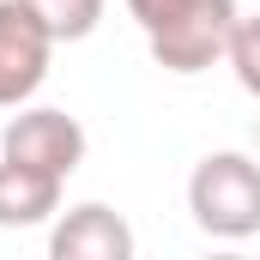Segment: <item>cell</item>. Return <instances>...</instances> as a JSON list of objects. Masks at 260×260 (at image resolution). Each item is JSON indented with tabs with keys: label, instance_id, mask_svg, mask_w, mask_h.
I'll return each instance as SVG.
<instances>
[{
	"label": "cell",
	"instance_id": "9c48e42d",
	"mask_svg": "<svg viewBox=\"0 0 260 260\" xmlns=\"http://www.w3.org/2000/svg\"><path fill=\"white\" fill-rule=\"evenodd\" d=\"M176 6H182V0H127V12L139 18V30H157V24H164Z\"/></svg>",
	"mask_w": 260,
	"mask_h": 260
},
{
	"label": "cell",
	"instance_id": "277c9868",
	"mask_svg": "<svg viewBox=\"0 0 260 260\" xmlns=\"http://www.w3.org/2000/svg\"><path fill=\"white\" fill-rule=\"evenodd\" d=\"M0 157L30 164V170H49V176L67 182V176L85 164V127H79L67 109H24V103H18V115L0 133Z\"/></svg>",
	"mask_w": 260,
	"mask_h": 260
},
{
	"label": "cell",
	"instance_id": "3957f363",
	"mask_svg": "<svg viewBox=\"0 0 260 260\" xmlns=\"http://www.w3.org/2000/svg\"><path fill=\"white\" fill-rule=\"evenodd\" d=\"M55 49L61 43L30 12V0H0V109H18L43 91Z\"/></svg>",
	"mask_w": 260,
	"mask_h": 260
},
{
	"label": "cell",
	"instance_id": "ba28073f",
	"mask_svg": "<svg viewBox=\"0 0 260 260\" xmlns=\"http://www.w3.org/2000/svg\"><path fill=\"white\" fill-rule=\"evenodd\" d=\"M224 61L236 67V85H242L248 97H260V12H242V18H236Z\"/></svg>",
	"mask_w": 260,
	"mask_h": 260
},
{
	"label": "cell",
	"instance_id": "8992f818",
	"mask_svg": "<svg viewBox=\"0 0 260 260\" xmlns=\"http://www.w3.org/2000/svg\"><path fill=\"white\" fill-rule=\"evenodd\" d=\"M61 212V176L0 157V230H30Z\"/></svg>",
	"mask_w": 260,
	"mask_h": 260
},
{
	"label": "cell",
	"instance_id": "52a82bcc",
	"mask_svg": "<svg viewBox=\"0 0 260 260\" xmlns=\"http://www.w3.org/2000/svg\"><path fill=\"white\" fill-rule=\"evenodd\" d=\"M30 12L49 24L55 43H85L103 24V0H30Z\"/></svg>",
	"mask_w": 260,
	"mask_h": 260
},
{
	"label": "cell",
	"instance_id": "30bf717a",
	"mask_svg": "<svg viewBox=\"0 0 260 260\" xmlns=\"http://www.w3.org/2000/svg\"><path fill=\"white\" fill-rule=\"evenodd\" d=\"M254 139H260V127H254Z\"/></svg>",
	"mask_w": 260,
	"mask_h": 260
},
{
	"label": "cell",
	"instance_id": "5b68a950",
	"mask_svg": "<svg viewBox=\"0 0 260 260\" xmlns=\"http://www.w3.org/2000/svg\"><path fill=\"white\" fill-rule=\"evenodd\" d=\"M49 254L55 260H133V230L127 218L103 200L73 206L67 218H55L49 230Z\"/></svg>",
	"mask_w": 260,
	"mask_h": 260
},
{
	"label": "cell",
	"instance_id": "6da1fadb",
	"mask_svg": "<svg viewBox=\"0 0 260 260\" xmlns=\"http://www.w3.org/2000/svg\"><path fill=\"white\" fill-rule=\"evenodd\" d=\"M188 212L218 242L260 236V164L248 151H206L188 176Z\"/></svg>",
	"mask_w": 260,
	"mask_h": 260
},
{
	"label": "cell",
	"instance_id": "7a4b0ae2",
	"mask_svg": "<svg viewBox=\"0 0 260 260\" xmlns=\"http://www.w3.org/2000/svg\"><path fill=\"white\" fill-rule=\"evenodd\" d=\"M236 18H242L236 0H182L157 30H145L151 61L164 67V73H182V79L188 73H206L212 61H224Z\"/></svg>",
	"mask_w": 260,
	"mask_h": 260
}]
</instances>
